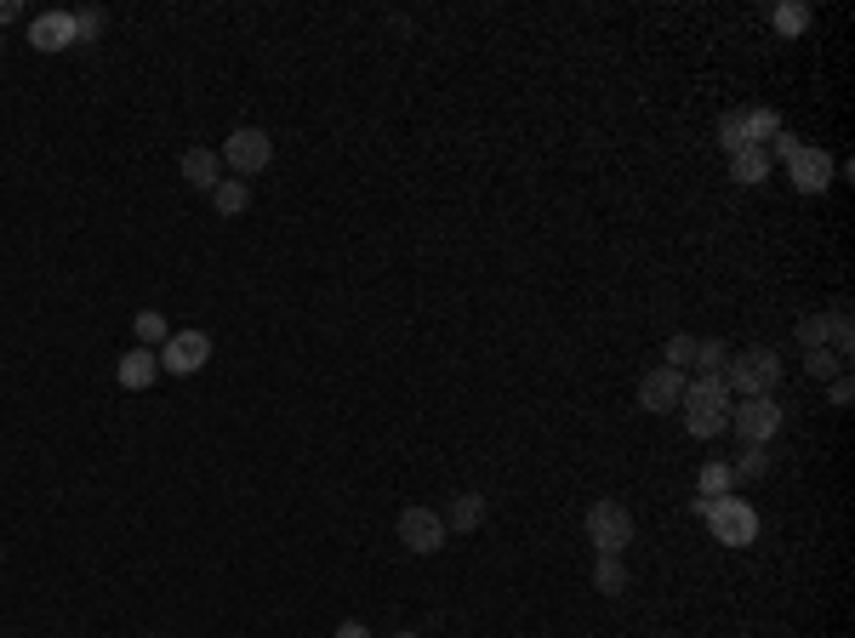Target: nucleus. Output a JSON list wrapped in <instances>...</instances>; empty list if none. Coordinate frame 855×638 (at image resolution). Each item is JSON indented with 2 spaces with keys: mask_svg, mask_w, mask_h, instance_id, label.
<instances>
[{
  "mask_svg": "<svg viewBox=\"0 0 855 638\" xmlns=\"http://www.w3.org/2000/svg\"><path fill=\"white\" fill-rule=\"evenodd\" d=\"M730 388L725 377H696V382H684V399H679V411H684V433L690 440H718V433L730 428Z\"/></svg>",
  "mask_w": 855,
  "mask_h": 638,
  "instance_id": "nucleus-1",
  "label": "nucleus"
},
{
  "mask_svg": "<svg viewBox=\"0 0 855 638\" xmlns=\"http://www.w3.org/2000/svg\"><path fill=\"white\" fill-rule=\"evenodd\" d=\"M776 382H781V359H776L770 348H742V354H730V365H725V388L742 393V399H759V393H770Z\"/></svg>",
  "mask_w": 855,
  "mask_h": 638,
  "instance_id": "nucleus-2",
  "label": "nucleus"
},
{
  "mask_svg": "<svg viewBox=\"0 0 855 638\" xmlns=\"http://www.w3.org/2000/svg\"><path fill=\"white\" fill-rule=\"evenodd\" d=\"M634 536H639V525L628 513V501H594L587 508V542H594V553L621 559V548H634Z\"/></svg>",
  "mask_w": 855,
  "mask_h": 638,
  "instance_id": "nucleus-3",
  "label": "nucleus"
},
{
  "mask_svg": "<svg viewBox=\"0 0 855 638\" xmlns=\"http://www.w3.org/2000/svg\"><path fill=\"white\" fill-rule=\"evenodd\" d=\"M707 530H713L725 548H753V542H759V513H753V501L718 496L713 508H707Z\"/></svg>",
  "mask_w": 855,
  "mask_h": 638,
  "instance_id": "nucleus-4",
  "label": "nucleus"
},
{
  "mask_svg": "<svg viewBox=\"0 0 855 638\" xmlns=\"http://www.w3.org/2000/svg\"><path fill=\"white\" fill-rule=\"evenodd\" d=\"M217 160L228 165V172H240V177H257L262 165L274 160V138L262 126H240V131H228V143L217 149Z\"/></svg>",
  "mask_w": 855,
  "mask_h": 638,
  "instance_id": "nucleus-5",
  "label": "nucleus"
},
{
  "mask_svg": "<svg viewBox=\"0 0 855 638\" xmlns=\"http://www.w3.org/2000/svg\"><path fill=\"white\" fill-rule=\"evenodd\" d=\"M730 428H736V440H742V445H770L776 433H781L776 399H770V393H759V399H736V405H730Z\"/></svg>",
  "mask_w": 855,
  "mask_h": 638,
  "instance_id": "nucleus-6",
  "label": "nucleus"
},
{
  "mask_svg": "<svg viewBox=\"0 0 855 638\" xmlns=\"http://www.w3.org/2000/svg\"><path fill=\"white\" fill-rule=\"evenodd\" d=\"M206 359H212V337H206V331H172V337L160 343V371H172V377L206 371Z\"/></svg>",
  "mask_w": 855,
  "mask_h": 638,
  "instance_id": "nucleus-7",
  "label": "nucleus"
},
{
  "mask_svg": "<svg viewBox=\"0 0 855 638\" xmlns=\"http://www.w3.org/2000/svg\"><path fill=\"white\" fill-rule=\"evenodd\" d=\"M787 183H793L799 194H821L833 183V154L815 149V143H799V154L787 160Z\"/></svg>",
  "mask_w": 855,
  "mask_h": 638,
  "instance_id": "nucleus-8",
  "label": "nucleus"
},
{
  "mask_svg": "<svg viewBox=\"0 0 855 638\" xmlns=\"http://www.w3.org/2000/svg\"><path fill=\"white\" fill-rule=\"evenodd\" d=\"M679 399H684V371H673V365H656V371L639 377V405L645 411L668 417V411H679Z\"/></svg>",
  "mask_w": 855,
  "mask_h": 638,
  "instance_id": "nucleus-9",
  "label": "nucleus"
},
{
  "mask_svg": "<svg viewBox=\"0 0 855 638\" xmlns=\"http://www.w3.org/2000/svg\"><path fill=\"white\" fill-rule=\"evenodd\" d=\"M400 542L411 553H440L445 548V519L434 508H405L400 513Z\"/></svg>",
  "mask_w": 855,
  "mask_h": 638,
  "instance_id": "nucleus-10",
  "label": "nucleus"
},
{
  "mask_svg": "<svg viewBox=\"0 0 855 638\" xmlns=\"http://www.w3.org/2000/svg\"><path fill=\"white\" fill-rule=\"evenodd\" d=\"M29 46H35V52H69V46H80L75 12H41L35 23H29Z\"/></svg>",
  "mask_w": 855,
  "mask_h": 638,
  "instance_id": "nucleus-11",
  "label": "nucleus"
},
{
  "mask_svg": "<svg viewBox=\"0 0 855 638\" xmlns=\"http://www.w3.org/2000/svg\"><path fill=\"white\" fill-rule=\"evenodd\" d=\"M183 183L212 194V188L223 183V160H217V149H183Z\"/></svg>",
  "mask_w": 855,
  "mask_h": 638,
  "instance_id": "nucleus-12",
  "label": "nucleus"
},
{
  "mask_svg": "<svg viewBox=\"0 0 855 638\" xmlns=\"http://www.w3.org/2000/svg\"><path fill=\"white\" fill-rule=\"evenodd\" d=\"M115 377H120V388H131V393H143L154 377H160V354H149V348H131L120 365H115Z\"/></svg>",
  "mask_w": 855,
  "mask_h": 638,
  "instance_id": "nucleus-13",
  "label": "nucleus"
},
{
  "mask_svg": "<svg viewBox=\"0 0 855 638\" xmlns=\"http://www.w3.org/2000/svg\"><path fill=\"white\" fill-rule=\"evenodd\" d=\"M440 519H445V530H456V536H468V530H479V525H485V496H474V490H463V496H451V508H445Z\"/></svg>",
  "mask_w": 855,
  "mask_h": 638,
  "instance_id": "nucleus-14",
  "label": "nucleus"
},
{
  "mask_svg": "<svg viewBox=\"0 0 855 638\" xmlns=\"http://www.w3.org/2000/svg\"><path fill=\"white\" fill-rule=\"evenodd\" d=\"M594 587H599L605 598H621V593H628V564H621L616 553H599V559H594Z\"/></svg>",
  "mask_w": 855,
  "mask_h": 638,
  "instance_id": "nucleus-15",
  "label": "nucleus"
},
{
  "mask_svg": "<svg viewBox=\"0 0 855 638\" xmlns=\"http://www.w3.org/2000/svg\"><path fill=\"white\" fill-rule=\"evenodd\" d=\"M770 165H776V160H770L765 149H742V154H730V177L753 188V183H765V177H770Z\"/></svg>",
  "mask_w": 855,
  "mask_h": 638,
  "instance_id": "nucleus-16",
  "label": "nucleus"
},
{
  "mask_svg": "<svg viewBox=\"0 0 855 638\" xmlns=\"http://www.w3.org/2000/svg\"><path fill=\"white\" fill-rule=\"evenodd\" d=\"M736 490V474H730V462H702V474H696V496L718 501V496H730Z\"/></svg>",
  "mask_w": 855,
  "mask_h": 638,
  "instance_id": "nucleus-17",
  "label": "nucleus"
},
{
  "mask_svg": "<svg viewBox=\"0 0 855 638\" xmlns=\"http://www.w3.org/2000/svg\"><path fill=\"white\" fill-rule=\"evenodd\" d=\"M742 126H747V149H765L776 131H781V115H776V109H747Z\"/></svg>",
  "mask_w": 855,
  "mask_h": 638,
  "instance_id": "nucleus-18",
  "label": "nucleus"
},
{
  "mask_svg": "<svg viewBox=\"0 0 855 638\" xmlns=\"http://www.w3.org/2000/svg\"><path fill=\"white\" fill-rule=\"evenodd\" d=\"M730 474L747 479V485H753V479H765V474H770V451H765V445H742L736 462H730Z\"/></svg>",
  "mask_w": 855,
  "mask_h": 638,
  "instance_id": "nucleus-19",
  "label": "nucleus"
},
{
  "mask_svg": "<svg viewBox=\"0 0 855 638\" xmlns=\"http://www.w3.org/2000/svg\"><path fill=\"white\" fill-rule=\"evenodd\" d=\"M770 23H776V35H804V29H810V7H804V0H781V7L770 12Z\"/></svg>",
  "mask_w": 855,
  "mask_h": 638,
  "instance_id": "nucleus-20",
  "label": "nucleus"
},
{
  "mask_svg": "<svg viewBox=\"0 0 855 638\" xmlns=\"http://www.w3.org/2000/svg\"><path fill=\"white\" fill-rule=\"evenodd\" d=\"M131 337H138V348H149V343H166L172 325H166V314H160V309H143L138 320H131Z\"/></svg>",
  "mask_w": 855,
  "mask_h": 638,
  "instance_id": "nucleus-21",
  "label": "nucleus"
},
{
  "mask_svg": "<svg viewBox=\"0 0 855 638\" xmlns=\"http://www.w3.org/2000/svg\"><path fill=\"white\" fill-rule=\"evenodd\" d=\"M212 206H217L223 217H240V212L251 206V188H246V183H228V177H223V183L212 188Z\"/></svg>",
  "mask_w": 855,
  "mask_h": 638,
  "instance_id": "nucleus-22",
  "label": "nucleus"
},
{
  "mask_svg": "<svg viewBox=\"0 0 855 638\" xmlns=\"http://www.w3.org/2000/svg\"><path fill=\"white\" fill-rule=\"evenodd\" d=\"M725 365H730V348L718 343V337L696 343V371H702V377H725Z\"/></svg>",
  "mask_w": 855,
  "mask_h": 638,
  "instance_id": "nucleus-23",
  "label": "nucleus"
},
{
  "mask_svg": "<svg viewBox=\"0 0 855 638\" xmlns=\"http://www.w3.org/2000/svg\"><path fill=\"white\" fill-rule=\"evenodd\" d=\"M804 371H810L815 382H833V377H844V359H838L833 348H810V354H804Z\"/></svg>",
  "mask_w": 855,
  "mask_h": 638,
  "instance_id": "nucleus-24",
  "label": "nucleus"
},
{
  "mask_svg": "<svg viewBox=\"0 0 855 638\" xmlns=\"http://www.w3.org/2000/svg\"><path fill=\"white\" fill-rule=\"evenodd\" d=\"M799 348H827V314H804L799 320Z\"/></svg>",
  "mask_w": 855,
  "mask_h": 638,
  "instance_id": "nucleus-25",
  "label": "nucleus"
},
{
  "mask_svg": "<svg viewBox=\"0 0 855 638\" xmlns=\"http://www.w3.org/2000/svg\"><path fill=\"white\" fill-rule=\"evenodd\" d=\"M718 143H725V154H742V149H747V126H742V115H725V120H718Z\"/></svg>",
  "mask_w": 855,
  "mask_h": 638,
  "instance_id": "nucleus-26",
  "label": "nucleus"
},
{
  "mask_svg": "<svg viewBox=\"0 0 855 638\" xmlns=\"http://www.w3.org/2000/svg\"><path fill=\"white\" fill-rule=\"evenodd\" d=\"M668 365H673V371L696 365V337H684V331H679V337H668Z\"/></svg>",
  "mask_w": 855,
  "mask_h": 638,
  "instance_id": "nucleus-27",
  "label": "nucleus"
},
{
  "mask_svg": "<svg viewBox=\"0 0 855 638\" xmlns=\"http://www.w3.org/2000/svg\"><path fill=\"white\" fill-rule=\"evenodd\" d=\"M75 35H80V41H97V35H104V12H97V7H80V12H75Z\"/></svg>",
  "mask_w": 855,
  "mask_h": 638,
  "instance_id": "nucleus-28",
  "label": "nucleus"
},
{
  "mask_svg": "<svg viewBox=\"0 0 855 638\" xmlns=\"http://www.w3.org/2000/svg\"><path fill=\"white\" fill-rule=\"evenodd\" d=\"M827 399H833V405L844 411L849 399H855V382H849V377H833V382H827Z\"/></svg>",
  "mask_w": 855,
  "mask_h": 638,
  "instance_id": "nucleus-29",
  "label": "nucleus"
},
{
  "mask_svg": "<svg viewBox=\"0 0 855 638\" xmlns=\"http://www.w3.org/2000/svg\"><path fill=\"white\" fill-rule=\"evenodd\" d=\"M337 638H371V632H366V621H343V627H337Z\"/></svg>",
  "mask_w": 855,
  "mask_h": 638,
  "instance_id": "nucleus-30",
  "label": "nucleus"
},
{
  "mask_svg": "<svg viewBox=\"0 0 855 638\" xmlns=\"http://www.w3.org/2000/svg\"><path fill=\"white\" fill-rule=\"evenodd\" d=\"M18 12H23V7H18V0H0V23H12Z\"/></svg>",
  "mask_w": 855,
  "mask_h": 638,
  "instance_id": "nucleus-31",
  "label": "nucleus"
},
{
  "mask_svg": "<svg viewBox=\"0 0 855 638\" xmlns=\"http://www.w3.org/2000/svg\"><path fill=\"white\" fill-rule=\"evenodd\" d=\"M393 638H416V632H393Z\"/></svg>",
  "mask_w": 855,
  "mask_h": 638,
  "instance_id": "nucleus-32",
  "label": "nucleus"
}]
</instances>
